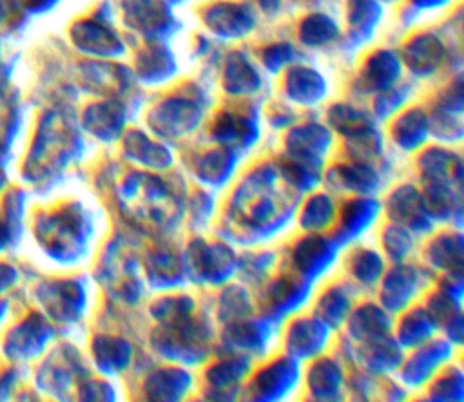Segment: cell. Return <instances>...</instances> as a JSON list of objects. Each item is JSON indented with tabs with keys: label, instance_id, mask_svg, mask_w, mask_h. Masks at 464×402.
Returning <instances> with one entry per match:
<instances>
[{
	"label": "cell",
	"instance_id": "cell-1",
	"mask_svg": "<svg viewBox=\"0 0 464 402\" xmlns=\"http://www.w3.org/2000/svg\"><path fill=\"white\" fill-rule=\"evenodd\" d=\"M277 167L259 165L245 177L232 197L234 212L257 232L266 230V234H272L285 221L281 217V210L277 208V201L272 196L277 183Z\"/></svg>",
	"mask_w": 464,
	"mask_h": 402
},
{
	"label": "cell",
	"instance_id": "cell-2",
	"mask_svg": "<svg viewBox=\"0 0 464 402\" xmlns=\"http://www.w3.org/2000/svg\"><path fill=\"white\" fill-rule=\"evenodd\" d=\"M236 270L232 250L221 243L196 239L187 248V273L196 282L219 284Z\"/></svg>",
	"mask_w": 464,
	"mask_h": 402
},
{
	"label": "cell",
	"instance_id": "cell-3",
	"mask_svg": "<svg viewBox=\"0 0 464 402\" xmlns=\"http://www.w3.org/2000/svg\"><path fill=\"white\" fill-rule=\"evenodd\" d=\"M426 281L428 275L422 268L397 263L384 273L382 281H379V299L382 308L390 313L402 311L417 297V293L422 292Z\"/></svg>",
	"mask_w": 464,
	"mask_h": 402
},
{
	"label": "cell",
	"instance_id": "cell-4",
	"mask_svg": "<svg viewBox=\"0 0 464 402\" xmlns=\"http://www.w3.org/2000/svg\"><path fill=\"white\" fill-rule=\"evenodd\" d=\"M453 344L446 339H430L415 348V351L401 360V380L404 386L420 388L431 380V377L442 369L451 359Z\"/></svg>",
	"mask_w": 464,
	"mask_h": 402
},
{
	"label": "cell",
	"instance_id": "cell-5",
	"mask_svg": "<svg viewBox=\"0 0 464 402\" xmlns=\"http://www.w3.org/2000/svg\"><path fill=\"white\" fill-rule=\"evenodd\" d=\"M337 243L330 237L315 235L314 232L306 237H301L294 246L290 254L292 268L297 272V275L306 281L314 282L319 279L324 272L332 268L337 257Z\"/></svg>",
	"mask_w": 464,
	"mask_h": 402
},
{
	"label": "cell",
	"instance_id": "cell-6",
	"mask_svg": "<svg viewBox=\"0 0 464 402\" xmlns=\"http://www.w3.org/2000/svg\"><path fill=\"white\" fill-rule=\"evenodd\" d=\"M299 382V366L292 357H281L261 368L250 384V397L254 400H281Z\"/></svg>",
	"mask_w": 464,
	"mask_h": 402
},
{
	"label": "cell",
	"instance_id": "cell-7",
	"mask_svg": "<svg viewBox=\"0 0 464 402\" xmlns=\"http://www.w3.org/2000/svg\"><path fill=\"white\" fill-rule=\"evenodd\" d=\"M330 328L317 317H301L288 324L283 344L288 357L295 360H306L321 355L326 348Z\"/></svg>",
	"mask_w": 464,
	"mask_h": 402
},
{
	"label": "cell",
	"instance_id": "cell-8",
	"mask_svg": "<svg viewBox=\"0 0 464 402\" xmlns=\"http://www.w3.org/2000/svg\"><path fill=\"white\" fill-rule=\"evenodd\" d=\"M384 206L390 219L406 226L410 232L424 234L433 228V219L426 212L420 192L413 185H401L393 188Z\"/></svg>",
	"mask_w": 464,
	"mask_h": 402
},
{
	"label": "cell",
	"instance_id": "cell-9",
	"mask_svg": "<svg viewBox=\"0 0 464 402\" xmlns=\"http://www.w3.org/2000/svg\"><path fill=\"white\" fill-rule=\"evenodd\" d=\"M201 110L187 100H169L150 114V127L160 138L176 139L190 134L199 125Z\"/></svg>",
	"mask_w": 464,
	"mask_h": 402
},
{
	"label": "cell",
	"instance_id": "cell-10",
	"mask_svg": "<svg viewBox=\"0 0 464 402\" xmlns=\"http://www.w3.org/2000/svg\"><path fill=\"white\" fill-rule=\"evenodd\" d=\"M381 212V205L372 196H359L355 199H350L344 203L337 228L334 230L332 239L337 243V246L348 244L355 239H359L377 219Z\"/></svg>",
	"mask_w": 464,
	"mask_h": 402
},
{
	"label": "cell",
	"instance_id": "cell-11",
	"mask_svg": "<svg viewBox=\"0 0 464 402\" xmlns=\"http://www.w3.org/2000/svg\"><path fill=\"white\" fill-rule=\"evenodd\" d=\"M274 321L268 317L254 321H232L223 330V344L232 353L239 355H261L272 337Z\"/></svg>",
	"mask_w": 464,
	"mask_h": 402
},
{
	"label": "cell",
	"instance_id": "cell-12",
	"mask_svg": "<svg viewBox=\"0 0 464 402\" xmlns=\"http://www.w3.org/2000/svg\"><path fill=\"white\" fill-rule=\"evenodd\" d=\"M310 282L299 279H277L265 288L263 304L266 317L277 321L292 311H297L308 299Z\"/></svg>",
	"mask_w": 464,
	"mask_h": 402
},
{
	"label": "cell",
	"instance_id": "cell-13",
	"mask_svg": "<svg viewBox=\"0 0 464 402\" xmlns=\"http://www.w3.org/2000/svg\"><path fill=\"white\" fill-rule=\"evenodd\" d=\"M328 179L335 190L352 192L355 196H375L382 187L381 172L370 161L337 165Z\"/></svg>",
	"mask_w": 464,
	"mask_h": 402
},
{
	"label": "cell",
	"instance_id": "cell-14",
	"mask_svg": "<svg viewBox=\"0 0 464 402\" xmlns=\"http://www.w3.org/2000/svg\"><path fill=\"white\" fill-rule=\"evenodd\" d=\"M332 132L321 123H303L294 127L285 139L286 154L292 158L321 161L332 147Z\"/></svg>",
	"mask_w": 464,
	"mask_h": 402
},
{
	"label": "cell",
	"instance_id": "cell-15",
	"mask_svg": "<svg viewBox=\"0 0 464 402\" xmlns=\"http://www.w3.org/2000/svg\"><path fill=\"white\" fill-rule=\"evenodd\" d=\"M422 203L430 217L435 221H460L462 214V194L460 183L455 181H424L420 194Z\"/></svg>",
	"mask_w": 464,
	"mask_h": 402
},
{
	"label": "cell",
	"instance_id": "cell-16",
	"mask_svg": "<svg viewBox=\"0 0 464 402\" xmlns=\"http://www.w3.org/2000/svg\"><path fill=\"white\" fill-rule=\"evenodd\" d=\"M250 357L230 353V357L221 359L218 364L208 368L205 373L207 391L210 398H223L230 397L234 389L241 384L243 377L248 373Z\"/></svg>",
	"mask_w": 464,
	"mask_h": 402
},
{
	"label": "cell",
	"instance_id": "cell-17",
	"mask_svg": "<svg viewBox=\"0 0 464 402\" xmlns=\"http://www.w3.org/2000/svg\"><path fill=\"white\" fill-rule=\"evenodd\" d=\"M392 317L382 306L366 302L355 311H350L346 317V330L352 340L366 342L379 337H384L392 330Z\"/></svg>",
	"mask_w": 464,
	"mask_h": 402
},
{
	"label": "cell",
	"instance_id": "cell-18",
	"mask_svg": "<svg viewBox=\"0 0 464 402\" xmlns=\"http://www.w3.org/2000/svg\"><path fill=\"white\" fill-rule=\"evenodd\" d=\"M192 386V377L183 368H160L150 371L143 380L145 398L178 400Z\"/></svg>",
	"mask_w": 464,
	"mask_h": 402
},
{
	"label": "cell",
	"instance_id": "cell-19",
	"mask_svg": "<svg viewBox=\"0 0 464 402\" xmlns=\"http://www.w3.org/2000/svg\"><path fill=\"white\" fill-rule=\"evenodd\" d=\"M344 382L343 368L334 359H319L306 373L308 395L314 400H335L341 397Z\"/></svg>",
	"mask_w": 464,
	"mask_h": 402
},
{
	"label": "cell",
	"instance_id": "cell-20",
	"mask_svg": "<svg viewBox=\"0 0 464 402\" xmlns=\"http://www.w3.org/2000/svg\"><path fill=\"white\" fill-rule=\"evenodd\" d=\"M419 170L424 181H462V159L457 152L431 147L419 158Z\"/></svg>",
	"mask_w": 464,
	"mask_h": 402
},
{
	"label": "cell",
	"instance_id": "cell-21",
	"mask_svg": "<svg viewBox=\"0 0 464 402\" xmlns=\"http://www.w3.org/2000/svg\"><path fill=\"white\" fill-rule=\"evenodd\" d=\"M359 360L366 371L375 375H384L399 368L402 360V348L397 340L384 335V337L362 342L359 349Z\"/></svg>",
	"mask_w": 464,
	"mask_h": 402
},
{
	"label": "cell",
	"instance_id": "cell-22",
	"mask_svg": "<svg viewBox=\"0 0 464 402\" xmlns=\"http://www.w3.org/2000/svg\"><path fill=\"white\" fill-rule=\"evenodd\" d=\"M257 132L256 120L239 114H223L216 121L212 134L218 143L237 152L239 148H248L257 139Z\"/></svg>",
	"mask_w": 464,
	"mask_h": 402
},
{
	"label": "cell",
	"instance_id": "cell-23",
	"mask_svg": "<svg viewBox=\"0 0 464 402\" xmlns=\"http://www.w3.org/2000/svg\"><path fill=\"white\" fill-rule=\"evenodd\" d=\"M392 139L402 152L417 150L430 134V120L420 109H411L392 125Z\"/></svg>",
	"mask_w": 464,
	"mask_h": 402
},
{
	"label": "cell",
	"instance_id": "cell-24",
	"mask_svg": "<svg viewBox=\"0 0 464 402\" xmlns=\"http://www.w3.org/2000/svg\"><path fill=\"white\" fill-rule=\"evenodd\" d=\"M125 154L129 159L150 167V168H167L172 163V154L161 143L152 141L147 134L132 130L125 138Z\"/></svg>",
	"mask_w": 464,
	"mask_h": 402
},
{
	"label": "cell",
	"instance_id": "cell-25",
	"mask_svg": "<svg viewBox=\"0 0 464 402\" xmlns=\"http://www.w3.org/2000/svg\"><path fill=\"white\" fill-rule=\"evenodd\" d=\"M237 152L232 148H218L203 154L196 163V176L210 187H221L234 174Z\"/></svg>",
	"mask_w": 464,
	"mask_h": 402
},
{
	"label": "cell",
	"instance_id": "cell-26",
	"mask_svg": "<svg viewBox=\"0 0 464 402\" xmlns=\"http://www.w3.org/2000/svg\"><path fill=\"white\" fill-rule=\"evenodd\" d=\"M431 268L448 275H460L462 270V237L460 234H444L431 241L426 252Z\"/></svg>",
	"mask_w": 464,
	"mask_h": 402
},
{
	"label": "cell",
	"instance_id": "cell-27",
	"mask_svg": "<svg viewBox=\"0 0 464 402\" xmlns=\"http://www.w3.org/2000/svg\"><path fill=\"white\" fill-rule=\"evenodd\" d=\"M352 297H350V288L346 284H334L326 288L315 306V315L332 330L339 328L348 313L352 311Z\"/></svg>",
	"mask_w": 464,
	"mask_h": 402
},
{
	"label": "cell",
	"instance_id": "cell-28",
	"mask_svg": "<svg viewBox=\"0 0 464 402\" xmlns=\"http://www.w3.org/2000/svg\"><path fill=\"white\" fill-rule=\"evenodd\" d=\"M335 219V199L326 192L308 196L299 210V226L304 232H321Z\"/></svg>",
	"mask_w": 464,
	"mask_h": 402
},
{
	"label": "cell",
	"instance_id": "cell-29",
	"mask_svg": "<svg viewBox=\"0 0 464 402\" xmlns=\"http://www.w3.org/2000/svg\"><path fill=\"white\" fill-rule=\"evenodd\" d=\"M435 330H437V324L428 315V311L424 308H413L402 317L397 328L395 340L401 344V348H417L422 342L430 340Z\"/></svg>",
	"mask_w": 464,
	"mask_h": 402
},
{
	"label": "cell",
	"instance_id": "cell-30",
	"mask_svg": "<svg viewBox=\"0 0 464 402\" xmlns=\"http://www.w3.org/2000/svg\"><path fill=\"white\" fill-rule=\"evenodd\" d=\"M348 272L353 282L361 284L362 288L377 286L381 275L384 272V261L377 250L372 248H359L348 259Z\"/></svg>",
	"mask_w": 464,
	"mask_h": 402
},
{
	"label": "cell",
	"instance_id": "cell-31",
	"mask_svg": "<svg viewBox=\"0 0 464 402\" xmlns=\"http://www.w3.org/2000/svg\"><path fill=\"white\" fill-rule=\"evenodd\" d=\"M94 355L98 359L100 369L107 373H120L130 364L132 346L121 337H103L98 342Z\"/></svg>",
	"mask_w": 464,
	"mask_h": 402
},
{
	"label": "cell",
	"instance_id": "cell-32",
	"mask_svg": "<svg viewBox=\"0 0 464 402\" xmlns=\"http://www.w3.org/2000/svg\"><path fill=\"white\" fill-rule=\"evenodd\" d=\"M281 172L297 190H310L321 181V161L292 158L281 165Z\"/></svg>",
	"mask_w": 464,
	"mask_h": 402
},
{
	"label": "cell",
	"instance_id": "cell-33",
	"mask_svg": "<svg viewBox=\"0 0 464 402\" xmlns=\"http://www.w3.org/2000/svg\"><path fill=\"white\" fill-rule=\"evenodd\" d=\"M381 244H382V250L388 255V259H392L395 263H401L413 252L415 239H413L411 232L406 226L397 225V223H393V225L388 223L382 228Z\"/></svg>",
	"mask_w": 464,
	"mask_h": 402
},
{
	"label": "cell",
	"instance_id": "cell-34",
	"mask_svg": "<svg viewBox=\"0 0 464 402\" xmlns=\"http://www.w3.org/2000/svg\"><path fill=\"white\" fill-rule=\"evenodd\" d=\"M430 380V398L431 400H462L464 395V377L462 371L455 366L437 371Z\"/></svg>",
	"mask_w": 464,
	"mask_h": 402
},
{
	"label": "cell",
	"instance_id": "cell-35",
	"mask_svg": "<svg viewBox=\"0 0 464 402\" xmlns=\"http://www.w3.org/2000/svg\"><path fill=\"white\" fill-rule=\"evenodd\" d=\"M321 76L314 74L310 69H299L288 80V96L303 105L315 103L323 98Z\"/></svg>",
	"mask_w": 464,
	"mask_h": 402
},
{
	"label": "cell",
	"instance_id": "cell-36",
	"mask_svg": "<svg viewBox=\"0 0 464 402\" xmlns=\"http://www.w3.org/2000/svg\"><path fill=\"white\" fill-rule=\"evenodd\" d=\"M348 138V150L355 161L377 159L382 152V138L373 125H368Z\"/></svg>",
	"mask_w": 464,
	"mask_h": 402
},
{
	"label": "cell",
	"instance_id": "cell-37",
	"mask_svg": "<svg viewBox=\"0 0 464 402\" xmlns=\"http://www.w3.org/2000/svg\"><path fill=\"white\" fill-rule=\"evenodd\" d=\"M181 263L172 254H154L147 261V273L150 282L158 286H172L179 281Z\"/></svg>",
	"mask_w": 464,
	"mask_h": 402
},
{
	"label": "cell",
	"instance_id": "cell-38",
	"mask_svg": "<svg viewBox=\"0 0 464 402\" xmlns=\"http://www.w3.org/2000/svg\"><path fill=\"white\" fill-rule=\"evenodd\" d=\"M192 310H194V302L190 297L170 295V297L158 299V302L152 306V315L158 322H163L167 326V324H174L187 319Z\"/></svg>",
	"mask_w": 464,
	"mask_h": 402
},
{
	"label": "cell",
	"instance_id": "cell-39",
	"mask_svg": "<svg viewBox=\"0 0 464 402\" xmlns=\"http://www.w3.org/2000/svg\"><path fill=\"white\" fill-rule=\"evenodd\" d=\"M328 120H330V125L334 127V130H337L343 136H350L368 125H373L372 120L362 110H357L352 105L332 107L328 112Z\"/></svg>",
	"mask_w": 464,
	"mask_h": 402
},
{
	"label": "cell",
	"instance_id": "cell-40",
	"mask_svg": "<svg viewBox=\"0 0 464 402\" xmlns=\"http://www.w3.org/2000/svg\"><path fill=\"white\" fill-rule=\"evenodd\" d=\"M248 311H250L248 293L239 286H230L219 301V308H218L219 319L223 322H232L246 317Z\"/></svg>",
	"mask_w": 464,
	"mask_h": 402
},
{
	"label": "cell",
	"instance_id": "cell-41",
	"mask_svg": "<svg viewBox=\"0 0 464 402\" xmlns=\"http://www.w3.org/2000/svg\"><path fill=\"white\" fill-rule=\"evenodd\" d=\"M397 74V65L395 60L390 58L388 54H381L372 69H370V80L373 87H386L393 81V76Z\"/></svg>",
	"mask_w": 464,
	"mask_h": 402
},
{
	"label": "cell",
	"instance_id": "cell-42",
	"mask_svg": "<svg viewBox=\"0 0 464 402\" xmlns=\"http://www.w3.org/2000/svg\"><path fill=\"white\" fill-rule=\"evenodd\" d=\"M272 261H274L272 255H268V254H257V255H250V257L246 259L245 266H241V268H245L248 275H263V273L270 268V263H272Z\"/></svg>",
	"mask_w": 464,
	"mask_h": 402
}]
</instances>
